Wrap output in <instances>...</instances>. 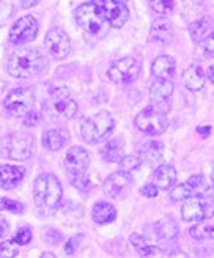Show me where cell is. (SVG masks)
<instances>
[{
  "label": "cell",
  "mask_w": 214,
  "mask_h": 258,
  "mask_svg": "<svg viewBox=\"0 0 214 258\" xmlns=\"http://www.w3.org/2000/svg\"><path fill=\"white\" fill-rule=\"evenodd\" d=\"M46 64L44 57L40 50L22 47L15 50L7 60V71L16 79H29L38 76Z\"/></svg>",
  "instance_id": "cell-1"
},
{
  "label": "cell",
  "mask_w": 214,
  "mask_h": 258,
  "mask_svg": "<svg viewBox=\"0 0 214 258\" xmlns=\"http://www.w3.org/2000/svg\"><path fill=\"white\" fill-rule=\"evenodd\" d=\"M63 189L61 184L52 173L40 175L33 183V200L38 206V210L43 213L54 211L58 203L61 202Z\"/></svg>",
  "instance_id": "cell-2"
},
{
  "label": "cell",
  "mask_w": 214,
  "mask_h": 258,
  "mask_svg": "<svg viewBox=\"0 0 214 258\" xmlns=\"http://www.w3.org/2000/svg\"><path fill=\"white\" fill-rule=\"evenodd\" d=\"M43 109L50 120H68L78 112V104L69 98L66 87H55L50 90V98L43 104Z\"/></svg>",
  "instance_id": "cell-3"
},
{
  "label": "cell",
  "mask_w": 214,
  "mask_h": 258,
  "mask_svg": "<svg viewBox=\"0 0 214 258\" xmlns=\"http://www.w3.org/2000/svg\"><path fill=\"white\" fill-rule=\"evenodd\" d=\"M74 18L79 27H82L87 33L93 36H104L109 29V22L103 16V13L93 4H82L81 7L76 8Z\"/></svg>",
  "instance_id": "cell-4"
},
{
  "label": "cell",
  "mask_w": 214,
  "mask_h": 258,
  "mask_svg": "<svg viewBox=\"0 0 214 258\" xmlns=\"http://www.w3.org/2000/svg\"><path fill=\"white\" fill-rule=\"evenodd\" d=\"M113 126H115V121H113L112 115L106 110H101L88 117L81 124V136L87 144H96L113 131Z\"/></svg>",
  "instance_id": "cell-5"
},
{
  "label": "cell",
  "mask_w": 214,
  "mask_h": 258,
  "mask_svg": "<svg viewBox=\"0 0 214 258\" xmlns=\"http://www.w3.org/2000/svg\"><path fill=\"white\" fill-rule=\"evenodd\" d=\"M135 126L138 131H142L148 136H159L167 131L169 120L166 110H161L159 107L148 106L135 117Z\"/></svg>",
  "instance_id": "cell-6"
},
{
  "label": "cell",
  "mask_w": 214,
  "mask_h": 258,
  "mask_svg": "<svg viewBox=\"0 0 214 258\" xmlns=\"http://www.w3.org/2000/svg\"><path fill=\"white\" fill-rule=\"evenodd\" d=\"M181 216L186 222L208 221L214 216V199L211 196H197L186 199L181 206Z\"/></svg>",
  "instance_id": "cell-7"
},
{
  "label": "cell",
  "mask_w": 214,
  "mask_h": 258,
  "mask_svg": "<svg viewBox=\"0 0 214 258\" xmlns=\"http://www.w3.org/2000/svg\"><path fill=\"white\" fill-rule=\"evenodd\" d=\"M142 64L134 57H124L110 63L107 68V77L115 84H131L140 74Z\"/></svg>",
  "instance_id": "cell-8"
},
{
  "label": "cell",
  "mask_w": 214,
  "mask_h": 258,
  "mask_svg": "<svg viewBox=\"0 0 214 258\" xmlns=\"http://www.w3.org/2000/svg\"><path fill=\"white\" fill-rule=\"evenodd\" d=\"M4 106L7 112L13 115V117H24V115H27L29 112L33 110L35 93L27 87L15 88L7 95Z\"/></svg>",
  "instance_id": "cell-9"
},
{
  "label": "cell",
  "mask_w": 214,
  "mask_h": 258,
  "mask_svg": "<svg viewBox=\"0 0 214 258\" xmlns=\"http://www.w3.org/2000/svg\"><path fill=\"white\" fill-rule=\"evenodd\" d=\"M212 192V186L203 175H194L184 181L183 184L176 186L170 190V199L173 202H184L186 199L197 197V196H209Z\"/></svg>",
  "instance_id": "cell-10"
},
{
  "label": "cell",
  "mask_w": 214,
  "mask_h": 258,
  "mask_svg": "<svg viewBox=\"0 0 214 258\" xmlns=\"http://www.w3.org/2000/svg\"><path fill=\"white\" fill-rule=\"evenodd\" d=\"M90 4L99 8L110 27L120 29L129 19V10L124 0H90Z\"/></svg>",
  "instance_id": "cell-11"
},
{
  "label": "cell",
  "mask_w": 214,
  "mask_h": 258,
  "mask_svg": "<svg viewBox=\"0 0 214 258\" xmlns=\"http://www.w3.org/2000/svg\"><path fill=\"white\" fill-rule=\"evenodd\" d=\"M5 151H7V156L13 161H27L32 153H33V137L30 134H25V133H15V134H10L5 142Z\"/></svg>",
  "instance_id": "cell-12"
},
{
  "label": "cell",
  "mask_w": 214,
  "mask_h": 258,
  "mask_svg": "<svg viewBox=\"0 0 214 258\" xmlns=\"http://www.w3.org/2000/svg\"><path fill=\"white\" fill-rule=\"evenodd\" d=\"M38 35V22L33 16H24L11 25L8 38L13 44L21 46L33 41Z\"/></svg>",
  "instance_id": "cell-13"
},
{
  "label": "cell",
  "mask_w": 214,
  "mask_h": 258,
  "mask_svg": "<svg viewBox=\"0 0 214 258\" xmlns=\"http://www.w3.org/2000/svg\"><path fill=\"white\" fill-rule=\"evenodd\" d=\"M44 46L49 50V54L57 60L66 58L71 52V43L68 35L58 27H52L46 33Z\"/></svg>",
  "instance_id": "cell-14"
},
{
  "label": "cell",
  "mask_w": 214,
  "mask_h": 258,
  "mask_svg": "<svg viewBox=\"0 0 214 258\" xmlns=\"http://www.w3.org/2000/svg\"><path fill=\"white\" fill-rule=\"evenodd\" d=\"M88 164H90V154H88L87 150H84L82 147H73L68 150L65 156V167L69 173H85V170L88 169Z\"/></svg>",
  "instance_id": "cell-15"
},
{
  "label": "cell",
  "mask_w": 214,
  "mask_h": 258,
  "mask_svg": "<svg viewBox=\"0 0 214 258\" xmlns=\"http://www.w3.org/2000/svg\"><path fill=\"white\" fill-rule=\"evenodd\" d=\"M129 183H131V175L120 170L107 176V179L103 184V190L109 197H118L120 194L129 186Z\"/></svg>",
  "instance_id": "cell-16"
},
{
  "label": "cell",
  "mask_w": 214,
  "mask_h": 258,
  "mask_svg": "<svg viewBox=\"0 0 214 258\" xmlns=\"http://www.w3.org/2000/svg\"><path fill=\"white\" fill-rule=\"evenodd\" d=\"M25 175V169L19 165H2L0 167V187L15 189L19 186Z\"/></svg>",
  "instance_id": "cell-17"
},
{
  "label": "cell",
  "mask_w": 214,
  "mask_h": 258,
  "mask_svg": "<svg viewBox=\"0 0 214 258\" xmlns=\"http://www.w3.org/2000/svg\"><path fill=\"white\" fill-rule=\"evenodd\" d=\"M205 79H206L205 71L201 70L200 64H195V63L191 64V67H187L183 73V82L186 88L191 90V92H200V90L205 87Z\"/></svg>",
  "instance_id": "cell-18"
},
{
  "label": "cell",
  "mask_w": 214,
  "mask_h": 258,
  "mask_svg": "<svg viewBox=\"0 0 214 258\" xmlns=\"http://www.w3.org/2000/svg\"><path fill=\"white\" fill-rule=\"evenodd\" d=\"M150 38L151 41L159 43V44H169L173 38V27H172V22L169 19H156L151 25V30H150Z\"/></svg>",
  "instance_id": "cell-19"
},
{
  "label": "cell",
  "mask_w": 214,
  "mask_h": 258,
  "mask_svg": "<svg viewBox=\"0 0 214 258\" xmlns=\"http://www.w3.org/2000/svg\"><path fill=\"white\" fill-rule=\"evenodd\" d=\"M151 181L159 189H172L176 181V170L175 167L169 164H161L156 167V170L151 175Z\"/></svg>",
  "instance_id": "cell-20"
},
{
  "label": "cell",
  "mask_w": 214,
  "mask_h": 258,
  "mask_svg": "<svg viewBox=\"0 0 214 258\" xmlns=\"http://www.w3.org/2000/svg\"><path fill=\"white\" fill-rule=\"evenodd\" d=\"M173 93V84L170 79H156L151 84L150 88V98L156 104H167V101L172 98Z\"/></svg>",
  "instance_id": "cell-21"
},
{
  "label": "cell",
  "mask_w": 214,
  "mask_h": 258,
  "mask_svg": "<svg viewBox=\"0 0 214 258\" xmlns=\"http://www.w3.org/2000/svg\"><path fill=\"white\" fill-rule=\"evenodd\" d=\"M176 70V61L170 55H161L155 58L153 64H151V73L156 79H170L175 74Z\"/></svg>",
  "instance_id": "cell-22"
},
{
  "label": "cell",
  "mask_w": 214,
  "mask_h": 258,
  "mask_svg": "<svg viewBox=\"0 0 214 258\" xmlns=\"http://www.w3.org/2000/svg\"><path fill=\"white\" fill-rule=\"evenodd\" d=\"M92 217L96 224H110L117 219V210L115 206L106 203V202H99L93 206L92 210Z\"/></svg>",
  "instance_id": "cell-23"
},
{
  "label": "cell",
  "mask_w": 214,
  "mask_h": 258,
  "mask_svg": "<svg viewBox=\"0 0 214 258\" xmlns=\"http://www.w3.org/2000/svg\"><path fill=\"white\" fill-rule=\"evenodd\" d=\"M123 148H124V144L121 137L110 139L107 144L101 148V156L107 162H120L123 158Z\"/></svg>",
  "instance_id": "cell-24"
},
{
  "label": "cell",
  "mask_w": 214,
  "mask_h": 258,
  "mask_svg": "<svg viewBox=\"0 0 214 258\" xmlns=\"http://www.w3.org/2000/svg\"><path fill=\"white\" fill-rule=\"evenodd\" d=\"M68 139V134L61 129H49L43 134V145L49 151H58Z\"/></svg>",
  "instance_id": "cell-25"
},
{
  "label": "cell",
  "mask_w": 214,
  "mask_h": 258,
  "mask_svg": "<svg viewBox=\"0 0 214 258\" xmlns=\"http://www.w3.org/2000/svg\"><path fill=\"white\" fill-rule=\"evenodd\" d=\"M164 147L161 142H150L142 148V161L148 165H158L162 161Z\"/></svg>",
  "instance_id": "cell-26"
},
{
  "label": "cell",
  "mask_w": 214,
  "mask_h": 258,
  "mask_svg": "<svg viewBox=\"0 0 214 258\" xmlns=\"http://www.w3.org/2000/svg\"><path fill=\"white\" fill-rule=\"evenodd\" d=\"M211 27H212V19L211 18H201V19H198V21H195L189 25V33H191L194 41L200 43L208 35Z\"/></svg>",
  "instance_id": "cell-27"
},
{
  "label": "cell",
  "mask_w": 214,
  "mask_h": 258,
  "mask_svg": "<svg viewBox=\"0 0 214 258\" xmlns=\"http://www.w3.org/2000/svg\"><path fill=\"white\" fill-rule=\"evenodd\" d=\"M155 231L161 239H173L178 235V227L172 219H162L155 225Z\"/></svg>",
  "instance_id": "cell-28"
},
{
  "label": "cell",
  "mask_w": 214,
  "mask_h": 258,
  "mask_svg": "<svg viewBox=\"0 0 214 258\" xmlns=\"http://www.w3.org/2000/svg\"><path fill=\"white\" fill-rule=\"evenodd\" d=\"M142 164H144V161L135 158V156H123L121 161L118 162L120 170L124 172V173H128V175H132L134 172H137L142 167Z\"/></svg>",
  "instance_id": "cell-29"
},
{
  "label": "cell",
  "mask_w": 214,
  "mask_h": 258,
  "mask_svg": "<svg viewBox=\"0 0 214 258\" xmlns=\"http://www.w3.org/2000/svg\"><path fill=\"white\" fill-rule=\"evenodd\" d=\"M189 235L198 241H203V239L214 241V225H195L189 230Z\"/></svg>",
  "instance_id": "cell-30"
},
{
  "label": "cell",
  "mask_w": 214,
  "mask_h": 258,
  "mask_svg": "<svg viewBox=\"0 0 214 258\" xmlns=\"http://www.w3.org/2000/svg\"><path fill=\"white\" fill-rule=\"evenodd\" d=\"M148 4L155 13L158 15H170L173 11V0H148Z\"/></svg>",
  "instance_id": "cell-31"
},
{
  "label": "cell",
  "mask_w": 214,
  "mask_h": 258,
  "mask_svg": "<svg viewBox=\"0 0 214 258\" xmlns=\"http://www.w3.org/2000/svg\"><path fill=\"white\" fill-rule=\"evenodd\" d=\"M0 210L2 211H10L13 214H22L24 213V205L16 202V200H11V199H0Z\"/></svg>",
  "instance_id": "cell-32"
},
{
  "label": "cell",
  "mask_w": 214,
  "mask_h": 258,
  "mask_svg": "<svg viewBox=\"0 0 214 258\" xmlns=\"http://www.w3.org/2000/svg\"><path fill=\"white\" fill-rule=\"evenodd\" d=\"M198 44H200V49L203 50L205 57L214 58V32L208 33Z\"/></svg>",
  "instance_id": "cell-33"
},
{
  "label": "cell",
  "mask_w": 214,
  "mask_h": 258,
  "mask_svg": "<svg viewBox=\"0 0 214 258\" xmlns=\"http://www.w3.org/2000/svg\"><path fill=\"white\" fill-rule=\"evenodd\" d=\"M73 184L76 189H79L81 192H88L92 189V181L90 178L84 173H79V175H74V179H73Z\"/></svg>",
  "instance_id": "cell-34"
},
{
  "label": "cell",
  "mask_w": 214,
  "mask_h": 258,
  "mask_svg": "<svg viewBox=\"0 0 214 258\" xmlns=\"http://www.w3.org/2000/svg\"><path fill=\"white\" fill-rule=\"evenodd\" d=\"M18 246L19 244L13 241H4L0 244V256H16L18 255Z\"/></svg>",
  "instance_id": "cell-35"
},
{
  "label": "cell",
  "mask_w": 214,
  "mask_h": 258,
  "mask_svg": "<svg viewBox=\"0 0 214 258\" xmlns=\"http://www.w3.org/2000/svg\"><path fill=\"white\" fill-rule=\"evenodd\" d=\"M15 241L19 244V246H25L32 241V230L29 227H22L18 230V233L15 235Z\"/></svg>",
  "instance_id": "cell-36"
},
{
  "label": "cell",
  "mask_w": 214,
  "mask_h": 258,
  "mask_svg": "<svg viewBox=\"0 0 214 258\" xmlns=\"http://www.w3.org/2000/svg\"><path fill=\"white\" fill-rule=\"evenodd\" d=\"M81 241H82V236H81V235H79V236L71 238V239L66 242V246H65V253H66V255H73V253H76V250H78Z\"/></svg>",
  "instance_id": "cell-37"
},
{
  "label": "cell",
  "mask_w": 214,
  "mask_h": 258,
  "mask_svg": "<svg viewBox=\"0 0 214 258\" xmlns=\"http://www.w3.org/2000/svg\"><path fill=\"white\" fill-rule=\"evenodd\" d=\"M40 121H41V113H38L35 110L29 112L27 115H25V118H24L25 126H36Z\"/></svg>",
  "instance_id": "cell-38"
},
{
  "label": "cell",
  "mask_w": 214,
  "mask_h": 258,
  "mask_svg": "<svg viewBox=\"0 0 214 258\" xmlns=\"http://www.w3.org/2000/svg\"><path fill=\"white\" fill-rule=\"evenodd\" d=\"M137 252H138V255H140V256H155V255H158L161 250H159L158 247H155V246H150V244H145V246H142V247H137Z\"/></svg>",
  "instance_id": "cell-39"
},
{
  "label": "cell",
  "mask_w": 214,
  "mask_h": 258,
  "mask_svg": "<svg viewBox=\"0 0 214 258\" xmlns=\"http://www.w3.org/2000/svg\"><path fill=\"white\" fill-rule=\"evenodd\" d=\"M158 190H159V187H158L156 184L150 183V184H145V186L142 187V190H140V192H142V196L153 199V197H156V196H158Z\"/></svg>",
  "instance_id": "cell-40"
},
{
  "label": "cell",
  "mask_w": 214,
  "mask_h": 258,
  "mask_svg": "<svg viewBox=\"0 0 214 258\" xmlns=\"http://www.w3.org/2000/svg\"><path fill=\"white\" fill-rule=\"evenodd\" d=\"M16 2V5L19 7V8H32V7H35L38 2H40V0H15Z\"/></svg>",
  "instance_id": "cell-41"
},
{
  "label": "cell",
  "mask_w": 214,
  "mask_h": 258,
  "mask_svg": "<svg viewBox=\"0 0 214 258\" xmlns=\"http://www.w3.org/2000/svg\"><path fill=\"white\" fill-rule=\"evenodd\" d=\"M8 230H10V227H8V222H7V219H5L4 216H0V238L7 236Z\"/></svg>",
  "instance_id": "cell-42"
},
{
  "label": "cell",
  "mask_w": 214,
  "mask_h": 258,
  "mask_svg": "<svg viewBox=\"0 0 214 258\" xmlns=\"http://www.w3.org/2000/svg\"><path fill=\"white\" fill-rule=\"evenodd\" d=\"M197 133H198L200 136L206 137V136L211 133V126H209V124H208V126H206V124H201V126H198V127H197Z\"/></svg>",
  "instance_id": "cell-43"
},
{
  "label": "cell",
  "mask_w": 214,
  "mask_h": 258,
  "mask_svg": "<svg viewBox=\"0 0 214 258\" xmlns=\"http://www.w3.org/2000/svg\"><path fill=\"white\" fill-rule=\"evenodd\" d=\"M206 77H208V81L211 82V84H214V64H211V67H208V70H206Z\"/></svg>",
  "instance_id": "cell-44"
},
{
  "label": "cell",
  "mask_w": 214,
  "mask_h": 258,
  "mask_svg": "<svg viewBox=\"0 0 214 258\" xmlns=\"http://www.w3.org/2000/svg\"><path fill=\"white\" fill-rule=\"evenodd\" d=\"M41 256H43V258H44V256H54V255H52V253H43V255H41Z\"/></svg>",
  "instance_id": "cell-45"
},
{
  "label": "cell",
  "mask_w": 214,
  "mask_h": 258,
  "mask_svg": "<svg viewBox=\"0 0 214 258\" xmlns=\"http://www.w3.org/2000/svg\"><path fill=\"white\" fill-rule=\"evenodd\" d=\"M211 176H212V181H214V167H212V175Z\"/></svg>",
  "instance_id": "cell-46"
}]
</instances>
